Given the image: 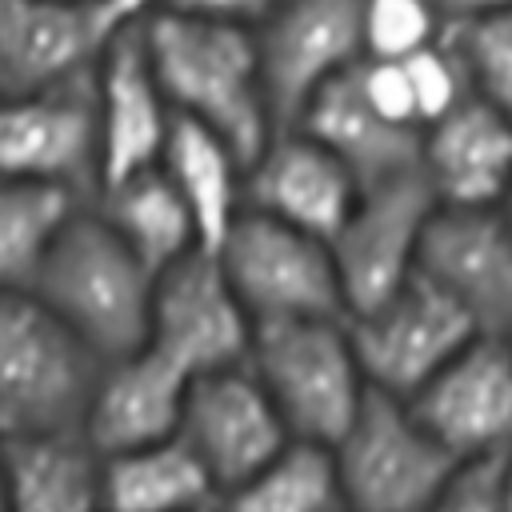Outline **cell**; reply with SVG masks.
Instances as JSON below:
<instances>
[{"instance_id": "1", "label": "cell", "mask_w": 512, "mask_h": 512, "mask_svg": "<svg viewBox=\"0 0 512 512\" xmlns=\"http://www.w3.org/2000/svg\"><path fill=\"white\" fill-rule=\"evenodd\" d=\"M140 32L172 112L212 128L252 164L276 132L256 32L180 8L144 16Z\"/></svg>"}, {"instance_id": "2", "label": "cell", "mask_w": 512, "mask_h": 512, "mask_svg": "<svg viewBox=\"0 0 512 512\" xmlns=\"http://www.w3.org/2000/svg\"><path fill=\"white\" fill-rule=\"evenodd\" d=\"M104 364L148 348L156 272L88 200L60 228L32 288Z\"/></svg>"}, {"instance_id": "3", "label": "cell", "mask_w": 512, "mask_h": 512, "mask_svg": "<svg viewBox=\"0 0 512 512\" xmlns=\"http://www.w3.org/2000/svg\"><path fill=\"white\" fill-rule=\"evenodd\" d=\"M248 368L272 396L292 440L332 448L372 384L360 368L348 316H304L256 324Z\"/></svg>"}, {"instance_id": "4", "label": "cell", "mask_w": 512, "mask_h": 512, "mask_svg": "<svg viewBox=\"0 0 512 512\" xmlns=\"http://www.w3.org/2000/svg\"><path fill=\"white\" fill-rule=\"evenodd\" d=\"M100 368L36 292H0V436L80 432Z\"/></svg>"}, {"instance_id": "5", "label": "cell", "mask_w": 512, "mask_h": 512, "mask_svg": "<svg viewBox=\"0 0 512 512\" xmlns=\"http://www.w3.org/2000/svg\"><path fill=\"white\" fill-rule=\"evenodd\" d=\"M348 512H428L460 464L412 412L408 400L368 392L348 432L332 444Z\"/></svg>"}, {"instance_id": "6", "label": "cell", "mask_w": 512, "mask_h": 512, "mask_svg": "<svg viewBox=\"0 0 512 512\" xmlns=\"http://www.w3.org/2000/svg\"><path fill=\"white\" fill-rule=\"evenodd\" d=\"M0 180L60 188L76 200L100 196L96 68L36 92L0 96Z\"/></svg>"}, {"instance_id": "7", "label": "cell", "mask_w": 512, "mask_h": 512, "mask_svg": "<svg viewBox=\"0 0 512 512\" xmlns=\"http://www.w3.org/2000/svg\"><path fill=\"white\" fill-rule=\"evenodd\" d=\"M216 256L256 324L348 316L332 244L304 228L244 208Z\"/></svg>"}, {"instance_id": "8", "label": "cell", "mask_w": 512, "mask_h": 512, "mask_svg": "<svg viewBox=\"0 0 512 512\" xmlns=\"http://www.w3.org/2000/svg\"><path fill=\"white\" fill-rule=\"evenodd\" d=\"M436 208L440 200L424 168H408L372 188H360L352 216L328 240L348 316L380 308L416 276L420 244Z\"/></svg>"}, {"instance_id": "9", "label": "cell", "mask_w": 512, "mask_h": 512, "mask_svg": "<svg viewBox=\"0 0 512 512\" xmlns=\"http://www.w3.org/2000/svg\"><path fill=\"white\" fill-rule=\"evenodd\" d=\"M360 368L376 392L412 400L468 340L476 320L420 272L380 308L348 316Z\"/></svg>"}, {"instance_id": "10", "label": "cell", "mask_w": 512, "mask_h": 512, "mask_svg": "<svg viewBox=\"0 0 512 512\" xmlns=\"http://www.w3.org/2000/svg\"><path fill=\"white\" fill-rule=\"evenodd\" d=\"M256 320L232 288L216 252L196 248L156 276L148 348L164 352L192 380L248 364Z\"/></svg>"}, {"instance_id": "11", "label": "cell", "mask_w": 512, "mask_h": 512, "mask_svg": "<svg viewBox=\"0 0 512 512\" xmlns=\"http://www.w3.org/2000/svg\"><path fill=\"white\" fill-rule=\"evenodd\" d=\"M272 124L296 128L308 104L364 60L360 0H288L256 28Z\"/></svg>"}, {"instance_id": "12", "label": "cell", "mask_w": 512, "mask_h": 512, "mask_svg": "<svg viewBox=\"0 0 512 512\" xmlns=\"http://www.w3.org/2000/svg\"><path fill=\"white\" fill-rule=\"evenodd\" d=\"M180 436L200 456L220 496L236 492L292 444L288 424L248 364L204 372L188 384Z\"/></svg>"}, {"instance_id": "13", "label": "cell", "mask_w": 512, "mask_h": 512, "mask_svg": "<svg viewBox=\"0 0 512 512\" xmlns=\"http://www.w3.org/2000/svg\"><path fill=\"white\" fill-rule=\"evenodd\" d=\"M420 424L456 456L512 452V336L480 332L412 400Z\"/></svg>"}, {"instance_id": "14", "label": "cell", "mask_w": 512, "mask_h": 512, "mask_svg": "<svg viewBox=\"0 0 512 512\" xmlns=\"http://www.w3.org/2000/svg\"><path fill=\"white\" fill-rule=\"evenodd\" d=\"M416 272L444 288L480 332L512 336V220L504 208H448L428 220Z\"/></svg>"}, {"instance_id": "15", "label": "cell", "mask_w": 512, "mask_h": 512, "mask_svg": "<svg viewBox=\"0 0 512 512\" xmlns=\"http://www.w3.org/2000/svg\"><path fill=\"white\" fill-rule=\"evenodd\" d=\"M100 96V192L164 160L176 112L156 80L140 24L108 36L96 60Z\"/></svg>"}, {"instance_id": "16", "label": "cell", "mask_w": 512, "mask_h": 512, "mask_svg": "<svg viewBox=\"0 0 512 512\" xmlns=\"http://www.w3.org/2000/svg\"><path fill=\"white\" fill-rule=\"evenodd\" d=\"M360 200V180L304 128H280L248 164V208L332 240Z\"/></svg>"}, {"instance_id": "17", "label": "cell", "mask_w": 512, "mask_h": 512, "mask_svg": "<svg viewBox=\"0 0 512 512\" xmlns=\"http://www.w3.org/2000/svg\"><path fill=\"white\" fill-rule=\"evenodd\" d=\"M188 384L192 376L156 348H140L120 360H108L92 388L80 436L100 456H116L180 436Z\"/></svg>"}, {"instance_id": "18", "label": "cell", "mask_w": 512, "mask_h": 512, "mask_svg": "<svg viewBox=\"0 0 512 512\" xmlns=\"http://www.w3.org/2000/svg\"><path fill=\"white\" fill-rule=\"evenodd\" d=\"M108 28L96 4L0 0V92H36L96 68Z\"/></svg>"}, {"instance_id": "19", "label": "cell", "mask_w": 512, "mask_h": 512, "mask_svg": "<svg viewBox=\"0 0 512 512\" xmlns=\"http://www.w3.org/2000/svg\"><path fill=\"white\" fill-rule=\"evenodd\" d=\"M420 168L440 204L500 208L512 184V116L468 92L424 128Z\"/></svg>"}, {"instance_id": "20", "label": "cell", "mask_w": 512, "mask_h": 512, "mask_svg": "<svg viewBox=\"0 0 512 512\" xmlns=\"http://www.w3.org/2000/svg\"><path fill=\"white\" fill-rule=\"evenodd\" d=\"M308 136H316L344 168L360 180V188H372L388 176H400L408 168H420V128L384 120L356 88V76H336L300 116Z\"/></svg>"}, {"instance_id": "21", "label": "cell", "mask_w": 512, "mask_h": 512, "mask_svg": "<svg viewBox=\"0 0 512 512\" xmlns=\"http://www.w3.org/2000/svg\"><path fill=\"white\" fill-rule=\"evenodd\" d=\"M8 512H104L100 452L80 432L0 436Z\"/></svg>"}, {"instance_id": "22", "label": "cell", "mask_w": 512, "mask_h": 512, "mask_svg": "<svg viewBox=\"0 0 512 512\" xmlns=\"http://www.w3.org/2000/svg\"><path fill=\"white\" fill-rule=\"evenodd\" d=\"M160 168L184 196V204L196 220V232H200V248L216 252L224 244V236L232 232V224L240 220V212L248 208L244 156L212 128L176 116Z\"/></svg>"}, {"instance_id": "23", "label": "cell", "mask_w": 512, "mask_h": 512, "mask_svg": "<svg viewBox=\"0 0 512 512\" xmlns=\"http://www.w3.org/2000/svg\"><path fill=\"white\" fill-rule=\"evenodd\" d=\"M100 460L104 512H216L224 504L216 480L184 436Z\"/></svg>"}, {"instance_id": "24", "label": "cell", "mask_w": 512, "mask_h": 512, "mask_svg": "<svg viewBox=\"0 0 512 512\" xmlns=\"http://www.w3.org/2000/svg\"><path fill=\"white\" fill-rule=\"evenodd\" d=\"M92 204L156 276L200 248L196 220L160 164L104 188Z\"/></svg>"}, {"instance_id": "25", "label": "cell", "mask_w": 512, "mask_h": 512, "mask_svg": "<svg viewBox=\"0 0 512 512\" xmlns=\"http://www.w3.org/2000/svg\"><path fill=\"white\" fill-rule=\"evenodd\" d=\"M88 204L72 192L44 184L0 180V292H32L36 276L68 224V216Z\"/></svg>"}, {"instance_id": "26", "label": "cell", "mask_w": 512, "mask_h": 512, "mask_svg": "<svg viewBox=\"0 0 512 512\" xmlns=\"http://www.w3.org/2000/svg\"><path fill=\"white\" fill-rule=\"evenodd\" d=\"M220 512H348L332 448L292 440L272 464L228 492Z\"/></svg>"}, {"instance_id": "27", "label": "cell", "mask_w": 512, "mask_h": 512, "mask_svg": "<svg viewBox=\"0 0 512 512\" xmlns=\"http://www.w3.org/2000/svg\"><path fill=\"white\" fill-rule=\"evenodd\" d=\"M444 44L460 60L468 92L512 116V8L448 24Z\"/></svg>"}, {"instance_id": "28", "label": "cell", "mask_w": 512, "mask_h": 512, "mask_svg": "<svg viewBox=\"0 0 512 512\" xmlns=\"http://www.w3.org/2000/svg\"><path fill=\"white\" fill-rule=\"evenodd\" d=\"M444 28L448 24L432 0H360L364 56L372 60H408L436 44Z\"/></svg>"}, {"instance_id": "29", "label": "cell", "mask_w": 512, "mask_h": 512, "mask_svg": "<svg viewBox=\"0 0 512 512\" xmlns=\"http://www.w3.org/2000/svg\"><path fill=\"white\" fill-rule=\"evenodd\" d=\"M408 68V84H412V100H416V120H420V132L428 124H436L440 116H448L464 96H468V80H464V68L460 60L452 56V48L444 44V36L420 52H412L404 60Z\"/></svg>"}, {"instance_id": "30", "label": "cell", "mask_w": 512, "mask_h": 512, "mask_svg": "<svg viewBox=\"0 0 512 512\" xmlns=\"http://www.w3.org/2000/svg\"><path fill=\"white\" fill-rule=\"evenodd\" d=\"M512 456V452H508ZM508 456L460 460L440 492L432 496L428 512H504V472Z\"/></svg>"}, {"instance_id": "31", "label": "cell", "mask_w": 512, "mask_h": 512, "mask_svg": "<svg viewBox=\"0 0 512 512\" xmlns=\"http://www.w3.org/2000/svg\"><path fill=\"white\" fill-rule=\"evenodd\" d=\"M356 88L360 96L392 124H408V128H420L416 120V100H412V84H408V68L404 60H372L364 56L356 68Z\"/></svg>"}, {"instance_id": "32", "label": "cell", "mask_w": 512, "mask_h": 512, "mask_svg": "<svg viewBox=\"0 0 512 512\" xmlns=\"http://www.w3.org/2000/svg\"><path fill=\"white\" fill-rule=\"evenodd\" d=\"M284 4L288 0H172L168 8H180V12H192V16H208V20H224V24L256 32Z\"/></svg>"}, {"instance_id": "33", "label": "cell", "mask_w": 512, "mask_h": 512, "mask_svg": "<svg viewBox=\"0 0 512 512\" xmlns=\"http://www.w3.org/2000/svg\"><path fill=\"white\" fill-rule=\"evenodd\" d=\"M168 4H172V0H100L96 12H100V20H104V28H108V36H112V32L132 28V24H140L144 16H152V12L168 8Z\"/></svg>"}, {"instance_id": "34", "label": "cell", "mask_w": 512, "mask_h": 512, "mask_svg": "<svg viewBox=\"0 0 512 512\" xmlns=\"http://www.w3.org/2000/svg\"><path fill=\"white\" fill-rule=\"evenodd\" d=\"M444 16V24H456V20H472V16H488V12H500V8H512V0H432Z\"/></svg>"}, {"instance_id": "35", "label": "cell", "mask_w": 512, "mask_h": 512, "mask_svg": "<svg viewBox=\"0 0 512 512\" xmlns=\"http://www.w3.org/2000/svg\"><path fill=\"white\" fill-rule=\"evenodd\" d=\"M504 512H512V456H508V472H504Z\"/></svg>"}, {"instance_id": "36", "label": "cell", "mask_w": 512, "mask_h": 512, "mask_svg": "<svg viewBox=\"0 0 512 512\" xmlns=\"http://www.w3.org/2000/svg\"><path fill=\"white\" fill-rule=\"evenodd\" d=\"M0 512H8V492H4V468H0Z\"/></svg>"}, {"instance_id": "37", "label": "cell", "mask_w": 512, "mask_h": 512, "mask_svg": "<svg viewBox=\"0 0 512 512\" xmlns=\"http://www.w3.org/2000/svg\"><path fill=\"white\" fill-rule=\"evenodd\" d=\"M504 212H508V220H512V184H508V192H504V204H500Z\"/></svg>"}, {"instance_id": "38", "label": "cell", "mask_w": 512, "mask_h": 512, "mask_svg": "<svg viewBox=\"0 0 512 512\" xmlns=\"http://www.w3.org/2000/svg\"><path fill=\"white\" fill-rule=\"evenodd\" d=\"M64 4H100V0H64Z\"/></svg>"}, {"instance_id": "39", "label": "cell", "mask_w": 512, "mask_h": 512, "mask_svg": "<svg viewBox=\"0 0 512 512\" xmlns=\"http://www.w3.org/2000/svg\"><path fill=\"white\" fill-rule=\"evenodd\" d=\"M216 512H220V508H216Z\"/></svg>"}, {"instance_id": "40", "label": "cell", "mask_w": 512, "mask_h": 512, "mask_svg": "<svg viewBox=\"0 0 512 512\" xmlns=\"http://www.w3.org/2000/svg\"><path fill=\"white\" fill-rule=\"evenodd\" d=\"M0 96H4V92H0Z\"/></svg>"}]
</instances>
